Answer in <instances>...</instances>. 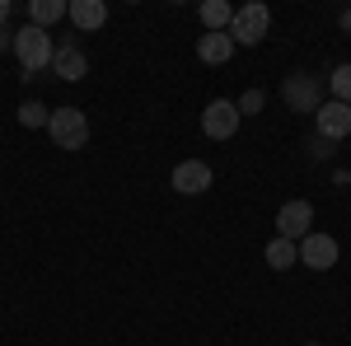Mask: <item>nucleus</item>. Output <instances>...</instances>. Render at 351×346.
<instances>
[{
	"instance_id": "14",
	"label": "nucleus",
	"mask_w": 351,
	"mask_h": 346,
	"mask_svg": "<svg viewBox=\"0 0 351 346\" xmlns=\"http://www.w3.org/2000/svg\"><path fill=\"white\" fill-rule=\"evenodd\" d=\"M66 10H71L66 0H33V5H28V19L38 28H52L56 19H66Z\"/></svg>"
},
{
	"instance_id": "2",
	"label": "nucleus",
	"mask_w": 351,
	"mask_h": 346,
	"mask_svg": "<svg viewBox=\"0 0 351 346\" xmlns=\"http://www.w3.org/2000/svg\"><path fill=\"white\" fill-rule=\"evenodd\" d=\"M47 136H52L56 150H84L89 145V117L80 108H56L47 117Z\"/></svg>"
},
{
	"instance_id": "5",
	"label": "nucleus",
	"mask_w": 351,
	"mask_h": 346,
	"mask_svg": "<svg viewBox=\"0 0 351 346\" xmlns=\"http://www.w3.org/2000/svg\"><path fill=\"white\" fill-rule=\"evenodd\" d=\"M276 230H281V239H291V243L314 234V206L309 201H286L276 211Z\"/></svg>"
},
{
	"instance_id": "18",
	"label": "nucleus",
	"mask_w": 351,
	"mask_h": 346,
	"mask_svg": "<svg viewBox=\"0 0 351 346\" xmlns=\"http://www.w3.org/2000/svg\"><path fill=\"white\" fill-rule=\"evenodd\" d=\"M263 103H267V94H263V89H248V94L239 99V117H248V112H258Z\"/></svg>"
},
{
	"instance_id": "3",
	"label": "nucleus",
	"mask_w": 351,
	"mask_h": 346,
	"mask_svg": "<svg viewBox=\"0 0 351 346\" xmlns=\"http://www.w3.org/2000/svg\"><path fill=\"white\" fill-rule=\"evenodd\" d=\"M267 28H271L267 5H243V10H234V19H230V38H234V47H258L267 38Z\"/></svg>"
},
{
	"instance_id": "13",
	"label": "nucleus",
	"mask_w": 351,
	"mask_h": 346,
	"mask_svg": "<svg viewBox=\"0 0 351 346\" xmlns=\"http://www.w3.org/2000/svg\"><path fill=\"white\" fill-rule=\"evenodd\" d=\"M230 19H234V5H225V0H206V5H202L206 33H230Z\"/></svg>"
},
{
	"instance_id": "15",
	"label": "nucleus",
	"mask_w": 351,
	"mask_h": 346,
	"mask_svg": "<svg viewBox=\"0 0 351 346\" xmlns=\"http://www.w3.org/2000/svg\"><path fill=\"white\" fill-rule=\"evenodd\" d=\"M300 262V243H291V239H276L267 243V267H276V271H286V267H295Z\"/></svg>"
},
{
	"instance_id": "7",
	"label": "nucleus",
	"mask_w": 351,
	"mask_h": 346,
	"mask_svg": "<svg viewBox=\"0 0 351 346\" xmlns=\"http://www.w3.org/2000/svg\"><path fill=\"white\" fill-rule=\"evenodd\" d=\"M281 99L295 108V112H319V80L314 75H291V80L281 84Z\"/></svg>"
},
{
	"instance_id": "17",
	"label": "nucleus",
	"mask_w": 351,
	"mask_h": 346,
	"mask_svg": "<svg viewBox=\"0 0 351 346\" xmlns=\"http://www.w3.org/2000/svg\"><path fill=\"white\" fill-rule=\"evenodd\" d=\"M47 117H52V112H47L43 103H24L19 108V122H24V127H47Z\"/></svg>"
},
{
	"instance_id": "8",
	"label": "nucleus",
	"mask_w": 351,
	"mask_h": 346,
	"mask_svg": "<svg viewBox=\"0 0 351 346\" xmlns=\"http://www.w3.org/2000/svg\"><path fill=\"white\" fill-rule=\"evenodd\" d=\"M314 127H319V136L324 140H337V136H351V103H324L319 112H314Z\"/></svg>"
},
{
	"instance_id": "6",
	"label": "nucleus",
	"mask_w": 351,
	"mask_h": 346,
	"mask_svg": "<svg viewBox=\"0 0 351 346\" xmlns=\"http://www.w3.org/2000/svg\"><path fill=\"white\" fill-rule=\"evenodd\" d=\"M300 262L309 267V271L337 267V239H332V234H304V239H300Z\"/></svg>"
},
{
	"instance_id": "4",
	"label": "nucleus",
	"mask_w": 351,
	"mask_h": 346,
	"mask_svg": "<svg viewBox=\"0 0 351 346\" xmlns=\"http://www.w3.org/2000/svg\"><path fill=\"white\" fill-rule=\"evenodd\" d=\"M202 132L211 136V140H230V136L239 132V103H230V99L206 103L202 108Z\"/></svg>"
},
{
	"instance_id": "19",
	"label": "nucleus",
	"mask_w": 351,
	"mask_h": 346,
	"mask_svg": "<svg viewBox=\"0 0 351 346\" xmlns=\"http://www.w3.org/2000/svg\"><path fill=\"white\" fill-rule=\"evenodd\" d=\"M5 19H10V5H5V0H0V24H5Z\"/></svg>"
},
{
	"instance_id": "10",
	"label": "nucleus",
	"mask_w": 351,
	"mask_h": 346,
	"mask_svg": "<svg viewBox=\"0 0 351 346\" xmlns=\"http://www.w3.org/2000/svg\"><path fill=\"white\" fill-rule=\"evenodd\" d=\"M52 75H56V80H66V84H75V80H84V75H89V61H84V52L75 47V42H61V47H56Z\"/></svg>"
},
{
	"instance_id": "1",
	"label": "nucleus",
	"mask_w": 351,
	"mask_h": 346,
	"mask_svg": "<svg viewBox=\"0 0 351 346\" xmlns=\"http://www.w3.org/2000/svg\"><path fill=\"white\" fill-rule=\"evenodd\" d=\"M14 56H19V66H24L28 75H38V71H47L52 66V33L47 28H38V24H24L19 33H14Z\"/></svg>"
},
{
	"instance_id": "20",
	"label": "nucleus",
	"mask_w": 351,
	"mask_h": 346,
	"mask_svg": "<svg viewBox=\"0 0 351 346\" xmlns=\"http://www.w3.org/2000/svg\"><path fill=\"white\" fill-rule=\"evenodd\" d=\"M342 28H351V10H347V14H342Z\"/></svg>"
},
{
	"instance_id": "9",
	"label": "nucleus",
	"mask_w": 351,
	"mask_h": 346,
	"mask_svg": "<svg viewBox=\"0 0 351 346\" xmlns=\"http://www.w3.org/2000/svg\"><path fill=\"white\" fill-rule=\"evenodd\" d=\"M206 187H211V164L206 160H183L173 169V192L197 197V192H206Z\"/></svg>"
},
{
	"instance_id": "16",
	"label": "nucleus",
	"mask_w": 351,
	"mask_h": 346,
	"mask_svg": "<svg viewBox=\"0 0 351 346\" xmlns=\"http://www.w3.org/2000/svg\"><path fill=\"white\" fill-rule=\"evenodd\" d=\"M328 84H332V94H337V103H351V66H337Z\"/></svg>"
},
{
	"instance_id": "11",
	"label": "nucleus",
	"mask_w": 351,
	"mask_h": 346,
	"mask_svg": "<svg viewBox=\"0 0 351 346\" xmlns=\"http://www.w3.org/2000/svg\"><path fill=\"white\" fill-rule=\"evenodd\" d=\"M66 19L80 28V33H94V28L108 24V5H104V0H71Z\"/></svg>"
},
{
	"instance_id": "12",
	"label": "nucleus",
	"mask_w": 351,
	"mask_h": 346,
	"mask_svg": "<svg viewBox=\"0 0 351 346\" xmlns=\"http://www.w3.org/2000/svg\"><path fill=\"white\" fill-rule=\"evenodd\" d=\"M197 56H202L206 66H225V61L234 56V38H230V33H202V38H197Z\"/></svg>"
}]
</instances>
